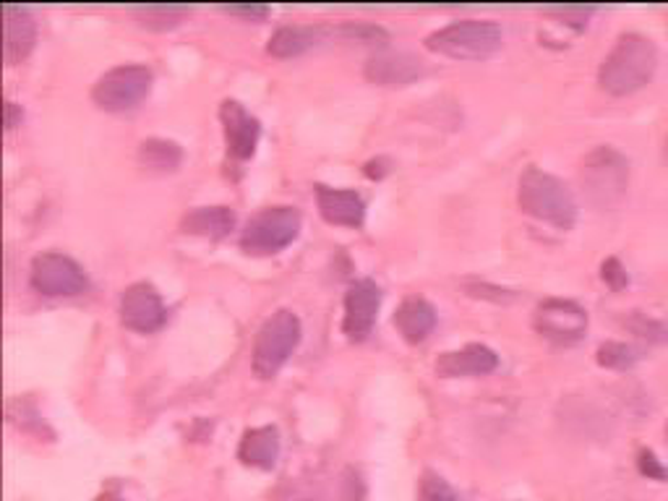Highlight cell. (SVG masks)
Listing matches in <instances>:
<instances>
[{
  "label": "cell",
  "mask_w": 668,
  "mask_h": 501,
  "mask_svg": "<svg viewBox=\"0 0 668 501\" xmlns=\"http://www.w3.org/2000/svg\"><path fill=\"white\" fill-rule=\"evenodd\" d=\"M233 228H236V212L230 207H196L181 219L183 232L212 240L230 236Z\"/></svg>",
  "instance_id": "ffe728a7"
},
{
  "label": "cell",
  "mask_w": 668,
  "mask_h": 501,
  "mask_svg": "<svg viewBox=\"0 0 668 501\" xmlns=\"http://www.w3.org/2000/svg\"><path fill=\"white\" fill-rule=\"evenodd\" d=\"M219 121H223L227 152L236 160H248L257 152L261 136V123L257 115H251L238 100H223L219 105Z\"/></svg>",
  "instance_id": "7c38bea8"
},
{
  "label": "cell",
  "mask_w": 668,
  "mask_h": 501,
  "mask_svg": "<svg viewBox=\"0 0 668 501\" xmlns=\"http://www.w3.org/2000/svg\"><path fill=\"white\" fill-rule=\"evenodd\" d=\"M518 202L525 215L559 230H569L577 223V202L569 185L541 168H528L520 175Z\"/></svg>",
  "instance_id": "7a4b0ae2"
},
{
  "label": "cell",
  "mask_w": 668,
  "mask_h": 501,
  "mask_svg": "<svg viewBox=\"0 0 668 501\" xmlns=\"http://www.w3.org/2000/svg\"><path fill=\"white\" fill-rule=\"evenodd\" d=\"M423 73V60L410 53H376L366 64V79L382 87H408Z\"/></svg>",
  "instance_id": "5bb4252c"
},
{
  "label": "cell",
  "mask_w": 668,
  "mask_h": 501,
  "mask_svg": "<svg viewBox=\"0 0 668 501\" xmlns=\"http://www.w3.org/2000/svg\"><path fill=\"white\" fill-rule=\"evenodd\" d=\"M601 277H603V283L611 287V291H624L626 285H630V274H626V270L622 266V262H619V259H605L603 262V266H601Z\"/></svg>",
  "instance_id": "83f0119b"
},
{
  "label": "cell",
  "mask_w": 668,
  "mask_h": 501,
  "mask_svg": "<svg viewBox=\"0 0 668 501\" xmlns=\"http://www.w3.org/2000/svg\"><path fill=\"white\" fill-rule=\"evenodd\" d=\"M418 501H460L457 493L442 476L437 472H423L421 489H418Z\"/></svg>",
  "instance_id": "484cf974"
},
{
  "label": "cell",
  "mask_w": 668,
  "mask_h": 501,
  "mask_svg": "<svg viewBox=\"0 0 668 501\" xmlns=\"http://www.w3.org/2000/svg\"><path fill=\"white\" fill-rule=\"evenodd\" d=\"M139 162L149 173H173L183 162V149L170 139H147L139 144Z\"/></svg>",
  "instance_id": "44dd1931"
},
{
  "label": "cell",
  "mask_w": 668,
  "mask_h": 501,
  "mask_svg": "<svg viewBox=\"0 0 668 501\" xmlns=\"http://www.w3.org/2000/svg\"><path fill=\"white\" fill-rule=\"evenodd\" d=\"M316 204L327 223L340 228H361L366 219V202L353 189H332V185H316Z\"/></svg>",
  "instance_id": "4fadbf2b"
},
{
  "label": "cell",
  "mask_w": 668,
  "mask_h": 501,
  "mask_svg": "<svg viewBox=\"0 0 668 501\" xmlns=\"http://www.w3.org/2000/svg\"><path fill=\"white\" fill-rule=\"evenodd\" d=\"M225 13H230V16L246 19V22H264L267 16H270V5L264 3H246V5H223Z\"/></svg>",
  "instance_id": "f1b7e54d"
},
{
  "label": "cell",
  "mask_w": 668,
  "mask_h": 501,
  "mask_svg": "<svg viewBox=\"0 0 668 501\" xmlns=\"http://www.w3.org/2000/svg\"><path fill=\"white\" fill-rule=\"evenodd\" d=\"M121 321L123 327L134 329V332H157L168 321V308H165L157 287L149 283L128 285L121 295Z\"/></svg>",
  "instance_id": "30bf717a"
},
{
  "label": "cell",
  "mask_w": 668,
  "mask_h": 501,
  "mask_svg": "<svg viewBox=\"0 0 668 501\" xmlns=\"http://www.w3.org/2000/svg\"><path fill=\"white\" fill-rule=\"evenodd\" d=\"M543 13L554 19L556 24H564L569 26V30L582 32L585 26H588L590 16L596 13V5H556V9H546Z\"/></svg>",
  "instance_id": "d4e9b609"
},
{
  "label": "cell",
  "mask_w": 668,
  "mask_h": 501,
  "mask_svg": "<svg viewBox=\"0 0 668 501\" xmlns=\"http://www.w3.org/2000/svg\"><path fill=\"white\" fill-rule=\"evenodd\" d=\"M656 66L658 50L650 39L635 32L622 34L598 68V84L614 98H626L650 84Z\"/></svg>",
  "instance_id": "6da1fadb"
},
{
  "label": "cell",
  "mask_w": 668,
  "mask_h": 501,
  "mask_svg": "<svg viewBox=\"0 0 668 501\" xmlns=\"http://www.w3.org/2000/svg\"><path fill=\"white\" fill-rule=\"evenodd\" d=\"M467 293L475 295V298H494L496 304H507V300L514 298L512 291H505V287H491V285H486V283L467 285Z\"/></svg>",
  "instance_id": "4dcf8cb0"
},
{
  "label": "cell",
  "mask_w": 668,
  "mask_h": 501,
  "mask_svg": "<svg viewBox=\"0 0 668 501\" xmlns=\"http://www.w3.org/2000/svg\"><path fill=\"white\" fill-rule=\"evenodd\" d=\"M664 155H666V160H668V139H666V152Z\"/></svg>",
  "instance_id": "e575fe53"
},
{
  "label": "cell",
  "mask_w": 668,
  "mask_h": 501,
  "mask_svg": "<svg viewBox=\"0 0 668 501\" xmlns=\"http://www.w3.org/2000/svg\"><path fill=\"white\" fill-rule=\"evenodd\" d=\"M505 43V32L488 19H463L452 22L426 37V47L431 53L446 55L457 60H480L499 50Z\"/></svg>",
  "instance_id": "277c9868"
},
{
  "label": "cell",
  "mask_w": 668,
  "mask_h": 501,
  "mask_svg": "<svg viewBox=\"0 0 668 501\" xmlns=\"http://www.w3.org/2000/svg\"><path fill=\"white\" fill-rule=\"evenodd\" d=\"M624 327L630 329L632 334H637L639 340L653 342V345H664V342H668V321L647 317L643 311H632L630 317L624 319Z\"/></svg>",
  "instance_id": "cb8c5ba5"
},
{
  "label": "cell",
  "mask_w": 668,
  "mask_h": 501,
  "mask_svg": "<svg viewBox=\"0 0 668 501\" xmlns=\"http://www.w3.org/2000/svg\"><path fill=\"white\" fill-rule=\"evenodd\" d=\"M389 160H384V157H376V160L366 162V168H363V173H366L369 178H374V181H378V178H384L389 173Z\"/></svg>",
  "instance_id": "1f68e13d"
},
{
  "label": "cell",
  "mask_w": 668,
  "mask_h": 501,
  "mask_svg": "<svg viewBox=\"0 0 668 501\" xmlns=\"http://www.w3.org/2000/svg\"><path fill=\"white\" fill-rule=\"evenodd\" d=\"M301 212L295 207H267L246 223L240 232V249L251 257H272L293 243L301 232Z\"/></svg>",
  "instance_id": "8992f818"
},
{
  "label": "cell",
  "mask_w": 668,
  "mask_h": 501,
  "mask_svg": "<svg viewBox=\"0 0 668 501\" xmlns=\"http://www.w3.org/2000/svg\"><path fill=\"white\" fill-rule=\"evenodd\" d=\"M533 327L541 338L556 345H575L588 332V311L575 300L548 298L535 308Z\"/></svg>",
  "instance_id": "9c48e42d"
},
{
  "label": "cell",
  "mask_w": 668,
  "mask_h": 501,
  "mask_svg": "<svg viewBox=\"0 0 668 501\" xmlns=\"http://www.w3.org/2000/svg\"><path fill=\"white\" fill-rule=\"evenodd\" d=\"M327 34H332V30L321 24H285L272 32L267 50H270L274 58H295V55L321 45Z\"/></svg>",
  "instance_id": "d6986e66"
},
{
  "label": "cell",
  "mask_w": 668,
  "mask_h": 501,
  "mask_svg": "<svg viewBox=\"0 0 668 501\" xmlns=\"http://www.w3.org/2000/svg\"><path fill=\"white\" fill-rule=\"evenodd\" d=\"M301 342V319L295 317L291 308H280L274 311L264 324L259 327L257 340H253L251 366L259 379H274L278 371L285 366L293 350Z\"/></svg>",
  "instance_id": "5b68a950"
},
{
  "label": "cell",
  "mask_w": 668,
  "mask_h": 501,
  "mask_svg": "<svg viewBox=\"0 0 668 501\" xmlns=\"http://www.w3.org/2000/svg\"><path fill=\"white\" fill-rule=\"evenodd\" d=\"M666 439H668V423H666Z\"/></svg>",
  "instance_id": "d590c367"
},
{
  "label": "cell",
  "mask_w": 668,
  "mask_h": 501,
  "mask_svg": "<svg viewBox=\"0 0 668 501\" xmlns=\"http://www.w3.org/2000/svg\"><path fill=\"white\" fill-rule=\"evenodd\" d=\"M3 26H5V43H3L5 64L9 66L22 64L26 55L34 50V43H37V22H34L32 11L26 9V5H5Z\"/></svg>",
  "instance_id": "2e32d148"
},
{
  "label": "cell",
  "mask_w": 668,
  "mask_h": 501,
  "mask_svg": "<svg viewBox=\"0 0 668 501\" xmlns=\"http://www.w3.org/2000/svg\"><path fill=\"white\" fill-rule=\"evenodd\" d=\"M580 183L596 209L609 212L622 204L630 189V160L614 147H596L582 160Z\"/></svg>",
  "instance_id": "3957f363"
},
{
  "label": "cell",
  "mask_w": 668,
  "mask_h": 501,
  "mask_svg": "<svg viewBox=\"0 0 668 501\" xmlns=\"http://www.w3.org/2000/svg\"><path fill=\"white\" fill-rule=\"evenodd\" d=\"M105 501H126V499H121V497H110V499H105Z\"/></svg>",
  "instance_id": "836d02e7"
},
{
  "label": "cell",
  "mask_w": 668,
  "mask_h": 501,
  "mask_svg": "<svg viewBox=\"0 0 668 501\" xmlns=\"http://www.w3.org/2000/svg\"><path fill=\"white\" fill-rule=\"evenodd\" d=\"M22 121V107L16 105V102H5V128H16V123Z\"/></svg>",
  "instance_id": "d6a6232c"
},
{
  "label": "cell",
  "mask_w": 668,
  "mask_h": 501,
  "mask_svg": "<svg viewBox=\"0 0 668 501\" xmlns=\"http://www.w3.org/2000/svg\"><path fill=\"white\" fill-rule=\"evenodd\" d=\"M134 16L136 22L147 30L165 32L173 30L183 22V16H189L191 5H176V3H149V5H134Z\"/></svg>",
  "instance_id": "7402d4cb"
},
{
  "label": "cell",
  "mask_w": 668,
  "mask_h": 501,
  "mask_svg": "<svg viewBox=\"0 0 668 501\" xmlns=\"http://www.w3.org/2000/svg\"><path fill=\"white\" fill-rule=\"evenodd\" d=\"M378 306H382V287L374 280H355L346 293V317H342V332L348 340L363 342L376 324Z\"/></svg>",
  "instance_id": "8fae6325"
},
{
  "label": "cell",
  "mask_w": 668,
  "mask_h": 501,
  "mask_svg": "<svg viewBox=\"0 0 668 501\" xmlns=\"http://www.w3.org/2000/svg\"><path fill=\"white\" fill-rule=\"evenodd\" d=\"M392 321H395L397 332L403 334L405 342L418 345V342L429 338L433 327H437V308L426 298H421V295H410V298H405L403 304H399Z\"/></svg>",
  "instance_id": "ac0fdd59"
},
{
  "label": "cell",
  "mask_w": 668,
  "mask_h": 501,
  "mask_svg": "<svg viewBox=\"0 0 668 501\" xmlns=\"http://www.w3.org/2000/svg\"><path fill=\"white\" fill-rule=\"evenodd\" d=\"M499 366V355L488 345L471 342L463 350L442 353L437 358V374L444 379H457V376H486Z\"/></svg>",
  "instance_id": "9a60e30c"
},
{
  "label": "cell",
  "mask_w": 668,
  "mask_h": 501,
  "mask_svg": "<svg viewBox=\"0 0 668 501\" xmlns=\"http://www.w3.org/2000/svg\"><path fill=\"white\" fill-rule=\"evenodd\" d=\"M639 358H643V353H639L635 345H626V342H603L596 353V361L601 363L603 368L614 371L632 368Z\"/></svg>",
  "instance_id": "603a6c76"
},
{
  "label": "cell",
  "mask_w": 668,
  "mask_h": 501,
  "mask_svg": "<svg viewBox=\"0 0 668 501\" xmlns=\"http://www.w3.org/2000/svg\"><path fill=\"white\" fill-rule=\"evenodd\" d=\"M151 71L141 64L115 66L94 81L92 100L94 105L107 110V113H123V110L136 107L147 98L151 89Z\"/></svg>",
  "instance_id": "52a82bcc"
},
{
  "label": "cell",
  "mask_w": 668,
  "mask_h": 501,
  "mask_svg": "<svg viewBox=\"0 0 668 501\" xmlns=\"http://www.w3.org/2000/svg\"><path fill=\"white\" fill-rule=\"evenodd\" d=\"M280 431L278 425H257V429H246L238 444V459L248 468L272 470L280 459Z\"/></svg>",
  "instance_id": "e0dca14e"
},
{
  "label": "cell",
  "mask_w": 668,
  "mask_h": 501,
  "mask_svg": "<svg viewBox=\"0 0 668 501\" xmlns=\"http://www.w3.org/2000/svg\"><path fill=\"white\" fill-rule=\"evenodd\" d=\"M332 34H340V37L346 39H355V43H366V45H374V43H387L389 34L382 30V26L376 24H355V22H348L342 26H337V30H332Z\"/></svg>",
  "instance_id": "4316f807"
},
{
  "label": "cell",
  "mask_w": 668,
  "mask_h": 501,
  "mask_svg": "<svg viewBox=\"0 0 668 501\" xmlns=\"http://www.w3.org/2000/svg\"><path fill=\"white\" fill-rule=\"evenodd\" d=\"M32 287L47 298H71L89 287L87 272L76 259L60 251H45L32 259Z\"/></svg>",
  "instance_id": "ba28073f"
},
{
  "label": "cell",
  "mask_w": 668,
  "mask_h": 501,
  "mask_svg": "<svg viewBox=\"0 0 668 501\" xmlns=\"http://www.w3.org/2000/svg\"><path fill=\"white\" fill-rule=\"evenodd\" d=\"M637 468H639V472H643V476H647V478H653V480H668V470L664 468V465H660V459L653 455L650 449H643L637 455Z\"/></svg>",
  "instance_id": "f546056e"
}]
</instances>
